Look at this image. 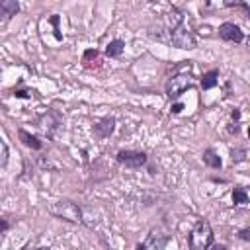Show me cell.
Here are the masks:
<instances>
[{
	"instance_id": "6da1fadb",
	"label": "cell",
	"mask_w": 250,
	"mask_h": 250,
	"mask_svg": "<svg viewBox=\"0 0 250 250\" xmlns=\"http://www.w3.org/2000/svg\"><path fill=\"white\" fill-rule=\"evenodd\" d=\"M188 244H189V250H209V246L213 244V229L205 219L193 225L188 236Z\"/></svg>"
},
{
	"instance_id": "7a4b0ae2",
	"label": "cell",
	"mask_w": 250,
	"mask_h": 250,
	"mask_svg": "<svg viewBox=\"0 0 250 250\" xmlns=\"http://www.w3.org/2000/svg\"><path fill=\"white\" fill-rule=\"evenodd\" d=\"M49 213L61 221H68V223H82V209L70 201V199H59L49 203Z\"/></svg>"
},
{
	"instance_id": "3957f363",
	"label": "cell",
	"mask_w": 250,
	"mask_h": 250,
	"mask_svg": "<svg viewBox=\"0 0 250 250\" xmlns=\"http://www.w3.org/2000/svg\"><path fill=\"white\" fill-rule=\"evenodd\" d=\"M164 41L170 43L172 47H178V49H195V45H197L193 33L184 25H180V27H176L172 31H166Z\"/></svg>"
},
{
	"instance_id": "277c9868",
	"label": "cell",
	"mask_w": 250,
	"mask_h": 250,
	"mask_svg": "<svg viewBox=\"0 0 250 250\" xmlns=\"http://www.w3.org/2000/svg\"><path fill=\"white\" fill-rule=\"evenodd\" d=\"M191 86H193V82H191V76H189V74H186V72L172 74V76L168 78V82H166V96H168L170 100H176V98H180L186 90H189Z\"/></svg>"
},
{
	"instance_id": "5b68a950",
	"label": "cell",
	"mask_w": 250,
	"mask_h": 250,
	"mask_svg": "<svg viewBox=\"0 0 250 250\" xmlns=\"http://www.w3.org/2000/svg\"><path fill=\"white\" fill-rule=\"evenodd\" d=\"M115 160L125 168H141V166H145L148 162L146 154L141 152V150H119Z\"/></svg>"
},
{
	"instance_id": "8992f818",
	"label": "cell",
	"mask_w": 250,
	"mask_h": 250,
	"mask_svg": "<svg viewBox=\"0 0 250 250\" xmlns=\"http://www.w3.org/2000/svg\"><path fill=\"white\" fill-rule=\"evenodd\" d=\"M219 37H221L223 41H229V43H242L244 33H242V29H240L236 23L225 21V23L219 25Z\"/></svg>"
},
{
	"instance_id": "52a82bcc",
	"label": "cell",
	"mask_w": 250,
	"mask_h": 250,
	"mask_svg": "<svg viewBox=\"0 0 250 250\" xmlns=\"http://www.w3.org/2000/svg\"><path fill=\"white\" fill-rule=\"evenodd\" d=\"M51 117H53V113L47 111V113H43V115L37 119V127L43 131V135H45L47 139H53V137H55V131H57V127H59V117H55L53 121H51Z\"/></svg>"
},
{
	"instance_id": "ba28073f",
	"label": "cell",
	"mask_w": 250,
	"mask_h": 250,
	"mask_svg": "<svg viewBox=\"0 0 250 250\" xmlns=\"http://www.w3.org/2000/svg\"><path fill=\"white\" fill-rule=\"evenodd\" d=\"M113 129H115V119H113V117H104V119H100V121L94 125V133H96V137H100V139H107V137L113 133Z\"/></svg>"
},
{
	"instance_id": "9c48e42d",
	"label": "cell",
	"mask_w": 250,
	"mask_h": 250,
	"mask_svg": "<svg viewBox=\"0 0 250 250\" xmlns=\"http://www.w3.org/2000/svg\"><path fill=\"white\" fill-rule=\"evenodd\" d=\"M168 242H170V236H168V234H162V232H158V230H150V234H148L145 246H146V248L150 246L152 250H164Z\"/></svg>"
},
{
	"instance_id": "30bf717a",
	"label": "cell",
	"mask_w": 250,
	"mask_h": 250,
	"mask_svg": "<svg viewBox=\"0 0 250 250\" xmlns=\"http://www.w3.org/2000/svg\"><path fill=\"white\" fill-rule=\"evenodd\" d=\"M20 12V4L16 0H0V21L12 20Z\"/></svg>"
},
{
	"instance_id": "8fae6325",
	"label": "cell",
	"mask_w": 250,
	"mask_h": 250,
	"mask_svg": "<svg viewBox=\"0 0 250 250\" xmlns=\"http://www.w3.org/2000/svg\"><path fill=\"white\" fill-rule=\"evenodd\" d=\"M18 137H20V141H21L27 148H31V150H41V148H43V141H39V137L27 133L25 129H18Z\"/></svg>"
},
{
	"instance_id": "7c38bea8",
	"label": "cell",
	"mask_w": 250,
	"mask_h": 250,
	"mask_svg": "<svg viewBox=\"0 0 250 250\" xmlns=\"http://www.w3.org/2000/svg\"><path fill=\"white\" fill-rule=\"evenodd\" d=\"M180 25H184V14L176 8H172V12L166 16V31H172Z\"/></svg>"
},
{
	"instance_id": "4fadbf2b",
	"label": "cell",
	"mask_w": 250,
	"mask_h": 250,
	"mask_svg": "<svg viewBox=\"0 0 250 250\" xmlns=\"http://www.w3.org/2000/svg\"><path fill=\"white\" fill-rule=\"evenodd\" d=\"M201 88L203 90H213L217 84H219V70L217 68H213V70H209V72H205L203 76H201Z\"/></svg>"
},
{
	"instance_id": "5bb4252c",
	"label": "cell",
	"mask_w": 250,
	"mask_h": 250,
	"mask_svg": "<svg viewBox=\"0 0 250 250\" xmlns=\"http://www.w3.org/2000/svg\"><path fill=\"white\" fill-rule=\"evenodd\" d=\"M203 162H205L209 168H215V170H219V168L223 166L221 156H219L213 148H205V150H203Z\"/></svg>"
},
{
	"instance_id": "9a60e30c",
	"label": "cell",
	"mask_w": 250,
	"mask_h": 250,
	"mask_svg": "<svg viewBox=\"0 0 250 250\" xmlns=\"http://www.w3.org/2000/svg\"><path fill=\"white\" fill-rule=\"evenodd\" d=\"M123 49H125V41H121V39H113V41L107 43V47H105V55H107V57H119V55L123 53Z\"/></svg>"
},
{
	"instance_id": "2e32d148",
	"label": "cell",
	"mask_w": 250,
	"mask_h": 250,
	"mask_svg": "<svg viewBox=\"0 0 250 250\" xmlns=\"http://www.w3.org/2000/svg\"><path fill=\"white\" fill-rule=\"evenodd\" d=\"M230 197H232V203H234V205H246V203H248V191H246V188H242V186H236V188L232 189Z\"/></svg>"
},
{
	"instance_id": "e0dca14e",
	"label": "cell",
	"mask_w": 250,
	"mask_h": 250,
	"mask_svg": "<svg viewBox=\"0 0 250 250\" xmlns=\"http://www.w3.org/2000/svg\"><path fill=\"white\" fill-rule=\"evenodd\" d=\"M246 154H248L246 148H232V150H230V160H232L234 164L244 162V160H246Z\"/></svg>"
},
{
	"instance_id": "ac0fdd59",
	"label": "cell",
	"mask_w": 250,
	"mask_h": 250,
	"mask_svg": "<svg viewBox=\"0 0 250 250\" xmlns=\"http://www.w3.org/2000/svg\"><path fill=\"white\" fill-rule=\"evenodd\" d=\"M8 154H10L8 145H6L4 139L0 137V166H6V164H8Z\"/></svg>"
},
{
	"instance_id": "d6986e66",
	"label": "cell",
	"mask_w": 250,
	"mask_h": 250,
	"mask_svg": "<svg viewBox=\"0 0 250 250\" xmlns=\"http://www.w3.org/2000/svg\"><path fill=\"white\" fill-rule=\"evenodd\" d=\"M49 20H51V23H53V27H55V37L61 41V39H62V35H61V29H59V16L55 14V16H51Z\"/></svg>"
},
{
	"instance_id": "ffe728a7",
	"label": "cell",
	"mask_w": 250,
	"mask_h": 250,
	"mask_svg": "<svg viewBox=\"0 0 250 250\" xmlns=\"http://www.w3.org/2000/svg\"><path fill=\"white\" fill-rule=\"evenodd\" d=\"M225 6H229V8H242L244 12H250V6L246 2H227Z\"/></svg>"
},
{
	"instance_id": "44dd1931",
	"label": "cell",
	"mask_w": 250,
	"mask_h": 250,
	"mask_svg": "<svg viewBox=\"0 0 250 250\" xmlns=\"http://www.w3.org/2000/svg\"><path fill=\"white\" fill-rule=\"evenodd\" d=\"M227 131H229L230 135H238V131H240V125H238L236 121H232V123H229V127H227Z\"/></svg>"
},
{
	"instance_id": "7402d4cb",
	"label": "cell",
	"mask_w": 250,
	"mask_h": 250,
	"mask_svg": "<svg viewBox=\"0 0 250 250\" xmlns=\"http://www.w3.org/2000/svg\"><path fill=\"white\" fill-rule=\"evenodd\" d=\"M14 96L16 98H31V92H27V90H14Z\"/></svg>"
},
{
	"instance_id": "603a6c76",
	"label": "cell",
	"mask_w": 250,
	"mask_h": 250,
	"mask_svg": "<svg viewBox=\"0 0 250 250\" xmlns=\"http://www.w3.org/2000/svg\"><path fill=\"white\" fill-rule=\"evenodd\" d=\"M8 229H10V223H8L6 219H2V217H0V234H4Z\"/></svg>"
},
{
	"instance_id": "cb8c5ba5",
	"label": "cell",
	"mask_w": 250,
	"mask_h": 250,
	"mask_svg": "<svg viewBox=\"0 0 250 250\" xmlns=\"http://www.w3.org/2000/svg\"><path fill=\"white\" fill-rule=\"evenodd\" d=\"M238 236H240L242 240H246V242H248V240H250V229H242V230L238 232Z\"/></svg>"
},
{
	"instance_id": "d4e9b609",
	"label": "cell",
	"mask_w": 250,
	"mask_h": 250,
	"mask_svg": "<svg viewBox=\"0 0 250 250\" xmlns=\"http://www.w3.org/2000/svg\"><path fill=\"white\" fill-rule=\"evenodd\" d=\"M230 119L238 123V119H240V109H232V111H230Z\"/></svg>"
},
{
	"instance_id": "484cf974",
	"label": "cell",
	"mask_w": 250,
	"mask_h": 250,
	"mask_svg": "<svg viewBox=\"0 0 250 250\" xmlns=\"http://www.w3.org/2000/svg\"><path fill=\"white\" fill-rule=\"evenodd\" d=\"M182 109H184V105H182V104H174V105L170 107V111H172V113H180Z\"/></svg>"
},
{
	"instance_id": "4316f807",
	"label": "cell",
	"mask_w": 250,
	"mask_h": 250,
	"mask_svg": "<svg viewBox=\"0 0 250 250\" xmlns=\"http://www.w3.org/2000/svg\"><path fill=\"white\" fill-rule=\"evenodd\" d=\"M209 248H211V250H229L225 244H211Z\"/></svg>"
},
{
	"instance_id": "83f0119b",
	"label": "cell",
	"mask_w": 250,
	"mask_h": 250,
	"mask_svg": "<svg viewBox=\"0 0 250 250\" xmlns=\"http://www.w3.org/2000/svg\"><path fill=\"white\" fill-rule=\"evenodd\" d=\"M137 250H146V246H145V242H141V244H137Z\"/></svg>"
},
{
	"instance_id": "f1b7e54d",
	"label": "cell",
	"mask_w": 250,
	"mask_h": 250,
	"mask_svg": "<svg viewBox=\"0 0 250 250\" xmlns=\"http://www.w3.org/2000/svg\"><path fill=\"white\" fill-rule=\"evenodd\" d=\"M37 250H51V248H45V246H41V248H37Z\"/></svg>"
}]
</instances>
